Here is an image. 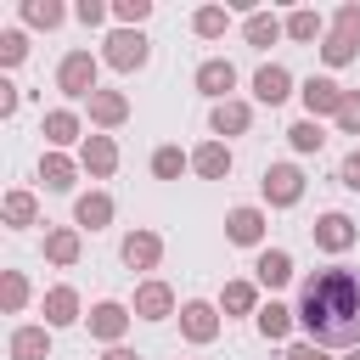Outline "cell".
Here are the masks:
<instances>
[{
	"label": "cell",
	"instance_id": "6da1fadb",
	"mask_svg": "<svg viewBox=\"0 0 360 360\" xmlns=\"http://www.w3.org/2000/svg\"><path fill=\"white\" fill-rule=\"evenodd\" d=\"M298 326L315 349H360V270H309L298 281Z\"/></svg>",
	"mask_w": 360,
	"mask_h": 360
},
{
	"label": "cell",
	"instance_id": "7a4b0ae2",
	"mask_svg": "<svg viewBox=\"0 0 360 360\" xmlns=\"http://www.w3.org/2000/svg\"><path fill=\"white\" fill-rule=\"evenodd\" d=\"M96 68H101V56H90V51H68L62 62H56V90L68 96V101H90L101 84H96Z\"/></svg>",
	"mask_w": 360,
	"mask_h": 360
},
{
	"label": "cell",
	"instance_id": "3957f363",
	"mask_svg": "<svg viewBox=\"0 0 360 360\" xmlns=\"http://www.w3.org/2000/svg\"><path fill=\"white\" fill-rule=\"evenodd\" d=\"M146 56H152V39H146L141 28H112V34H107V45H101V62H107V68H118V73L146 68Z\"/></svg>",
	"mask_w": 360,
	"mask_h": 360
},
{
	"label": "cell",
	"instance_id": "277c9868",
	"mask_svg": "<svg viewBox=\"0 0 360 360\" xmlns=\"http://www.w3.org/2000/svg\"><path fill=\"white\" fill-rule=\"evenodd\" d=\"M343 96H349V90H343L332 73H309V79L298 84V101H304V112H309V118H338Z\"/></svg>",
	"mask_w": 360,
	"mask_h": 360
},
{
	"label": "cell",
	"instance_id": "5b68a950",
	"mask_svg": "<svg viewBox=\"0 0 360 360\" xmlns=\"http://www.w3.org/2000/svg\"><path fill=\"white\" fill-rule=\"evenodd\" d=\"M259 191H264V202H270V208H292V202L304 197V174H298L292 163H264Z\"/></svg>",
	"mask_w": 360,
	"mask_h": 360
},
{
	"label": "cell",
	"instance_id": "8992f818",
	"mask_svg": "<svg viewBox=\"0 0 360 360\" xmlns=\"http://www.w3.org/2000/svg\"><path fill=\"white\" fill-rule=\"evenodd\" d=\"M309 236H315L321 253H349V248L360 242V225H354L343 208H332V214H321V219L309 225Z\"/></svg>",
	"mask_w": 360,
	"mask_h": 360
},
{
	"label": "cell",
	"instance_id": "52a82bcc",
	"mask_svg": "<svg viewBox=\"0 0 360 360\" xmlns=\"http://www.w3.org/2000/svg\"><path fill=\"white\" fill-rule=\"evenodd\" d=\"M129 321H135V309H124V304H112V298H101L90 315H84V326H90V338L96 343H124V332H129Z\"/></svg>",
	"mask_w": 360,
	"mask_h": 360
},
{
	"label": "cell",
	"instance_id": "ba28073f",
	"mask_svg": "<svg viewBox=\"0 0 360 360\" xmlns=\"http://www.w3.org/2000/svg\"><path fill=\"white\" fill-rule=\"evenodd\" d=\"M264 231H270V219H264V208H259V202H242V208H231V214H225V236H231L236 248H259V242H264Z\"/></svg>",
	"mask_w": 360,
	"mask_h": 360
},
{
	"label": "cell",
	"instance_id": "9c48e42d",
	"mask_svg": "<svg viewBox=\"0 0 360 360\" xmlns=\"http://www.w3.org/2000/svg\"><path fill=\"white\" fill-rule=\"evenodd\" d=\"M180 338L186 343H214L219 338V304H202V298L180 304Z\"/></svg>",
	"mask_w": 360,
	"mask_h": 360
},
{
	"label": "cell",
	"instance_id": "30bf717a",
	"mask_svg": "<svg viewBox=\"0 0 360 360\" xmlns=\"http://www.w3.org/2000/svg\"><path fill=\"white\" fill-rule=\"evenodd\" d=\"M39 135H45V146L51 152H62V146H84V124H79V112L73 107H51L45 118H39Z\"/></svg>",
	"mask_w": 360,
	"mask_h": 360
},
{
	"label": "cell",
	"instance_id": "8fae6325",
	"mask_svg": "<svg viewBox=\"0 0 360 360\" xmlns=\"http://www.w3.org/2000/svg\"><path fill=\"white\" fill-rule=\"evenodd\" d=\"M129 309H135V321H169V315H174V287L152 276V281L135 287V304H129Z\"/></svg>",
	"mask_w": 360,
	"mask_h": 360
},
{
	"label": "cell",
	"instance_id": "7c38bea8",
	"mask_svg": "<svg viewBox=\"0 0 360 360\" xmlns=\"http://www.w3.org/2000/svg\"><path fill=\"white\" fill-rule=\"evenodd\" d=\"M197 90L219 107V101H231V90H236V68L225 62V56H208L202 68H197Z\"/></svg>",
	"mask_w": 360,
	"mask_h": 360
},
{
	"label": "cell",
	"instance_id": "4fadbf2b",
	"mask_svg": "<svg viewBox=\"0 0 360 360\" xmlns=\"http://www.w3.org/2000/svg\"><path fill=\"white\" fill-rule=\"evenodd\" d=\"M118 259H124L129 270H158V259H163V236H158V231H129L124 248H118Z\"/></svg>",
	"mask_w": 360,
	"mask_h": 360
},
{
	"label": "cell",
	"instance_id": "5bb4252c",
	"mask_svg": "<svg viewBox=\"0 0 360 360\" xmlns=\"http://www.w3.org/2000/svg\"><path fill=\"white\" fill-rule=\"evenodd\" d=\"M79 169H90L96 180H107V174L118 169V141H112V135H84V146H79Z\"/></svg>",
	"mask_w": 360,
	"mask_h": 360
},
{
	"label": "cell",
	"instance_id": "9a60e30c",
	"mask_svg": "<svg viewBox=\"0 0 360 360\" xmlns=\"http://www.w3.org/2000/svg\"><path fill=\"white\" fill-rule=\"evenodd\" d=\"M79 253H84V231H79V225H51V231H45V259H51V264L68 270V264H79Z\"/></svg>",
	"mask_w": 360,
	"mask_h": 360
},
{
	"label": "cell",
	"instance_id": "2e32d148",
	"mask_svg": "<svg viewBox=\"0 0 360 360\" xmlns=\"http://www.w3.org/2000/svg\"><path fill=\"white\" fill-rule=\"evenodd\" d=\"M253 96H259L264 107H281V101L292 96V73H287L281 62H264V68L253 73Z\"/></svg>",
	"mask_w": 360,
	"mask_h": 360
},
{
	"label": "cell",
	"instance_id": "e0dca14e",
	"mask_svg": "<svg viewBox=\"0 0 360 360\" xmlns=\"http://www.w3.org/2000/svg\"><path fill=\"white\" fill-rule=\"evenodd\" d=\"M208 129H214V135H225V141H231V135H248V129H253V107L231 96V101H219V107L208 112Z\"/></svg>",
	"mask_w": 360,
	"mask_h": 360
},
{
	"label": "cell",
	"instance_id": "ac0fdd59",
	"mask_svg": "<svg viewBox=\"0 0 360 360\" xmlns=\"http://www.w3.org/2000/svg\"><path fill=\"white\" fill-rule=\"evenodd\" d=\"M253 281H259V287H287V281H292V253H287V248H259Z\"/></svg>",
	"mask_w": 360,
	"mask_h": 360
},
{
	"label": "cell",
	"instance_id": "d6986e66",
	"mask_svg": "<svg viewBox=\"0 0 360 360\" xmlns=\"http://www.w3.org/2000/svg\"><path fill=\"white\" fill-rule=\"evenodd\" d=\"M39 309H45V326H51V332H56V326H73V321H84V304H79V292H73V287H51Z\"/></svg>",
	"mask_w": 360,
	"mask_h": 360
},
{
	"label": "cell",
	"instance_id": "ffe728a7",
	"mask_svg": "<svg viewBox=\"0 0 360 360\" xmlns=\"http://www.w3.org/2000/svg\"><path fill=\"white\" fill-rule=\"evenodd\" d=\"M124 118H129V96L124 90H96L90 96V124L96 129H118Z\"/></svg>",
	"mask_w": 360,
	"mask_h": 360
},
{
	"label": "cell",
	"instance_id": "44dd1931",
	"mask_svg": "<svg viewBox=\"0 0 360 360\" xmlns=\"http://www.w3.org/2000/svg\"><path fill=\"white\" fill-rule=\"evenodd\" d=\"M231 163H236V158H231V146H225V141H202V146L191 152V174H202V180H225V174H231Z\"/></svg>",
	"mask_w": 360,
	"mask_h": 360
},
{
	"label": "cell",
	"instance_id": "7402d4cb",
	"mask_svg": "<svg viewBox=\"0 0 360 360\" xmlns=\"http://www.w3.org/2000/svg\"><path fill=\"white\" fill-rule=\"evenodd\" d=\"M73 225H79V231H107V225H112V197H107V191H84V197L73 202Z\"/></svg>",
	"mask_w": 360,
	"mask_h": 360
},
{
	"label": "cell",
	"instance_id": "603a6c76",
	"mask_svg": "<svg viewBox=\"0 0 360 360\" xmlns=\"http://www.w3.org/2000/svg\"><path fill=\"white\" fill-rule=\"evenodd\" d=\"M253 326H259V338H264V343H281V338L298 326V309H287V304H276V298H270V304H259Z\"/></svg>",
	"mask_w": 360,
	"mask_h": 360
},
{
	"label": "cell",
	"instance_id": "cb8c5ba5",
	"mask_svg": "<svg viewBox=\"0 0 360 360\" xmlns=\"http://www.w3.org/2000/svg\"><path fill=\"white\" fill-rule=\"evenodd\" d=\"M242 34H248V45H253V51H270V45L287 34V17H276V11H248Z\"/></svg>",
	"mask_w": 360,
	"mask_h": 360
},
{
	"label": "cell",
	"instance_id": "d4e9b609",
	"mask_svg": "<svg viewBox=\"0 0 360 360\" xmlns=\"http://www.w3.org/2000/svg\"><path fill=\"white\" fill-rule=\"evenodd\" d=\"M39 180H45V191H73L79 163H73L68 152H45V158H39Z\"/></svg>",
	"mask_w": 360,
	"mask_h": 360
},
{
	"label": "cell",
	"instance_id": "484cf974",
	"mask_svg": "<svg viewBox=\"0 0 360 360\" xmlns=\"http://www.w3.org/2000/svg\"><path fill=\"white\" fill-rule=\"evenodd\" d=\"M11 360H51V326H17L11 332Z\"/></svg>",
	"mask_w": 360,
	"mask_h": 360
},
{
	"label": "cell",
	"instance_id": "4316f807",
	"mask_svg": "<svg viewBox=\"0 0 360 360\" xmlns=\"http://www.w3.org/2000/svg\"><path fill=\"white\" fill-rule=\"evenodd\" d=\"M0 214H6V225L11 231H28V225H39V202H34V191H6V202H0Z\"/></svg>",
	"mask_w": 360,
	"mask_h": 360
},
{
	"label": "cell",
	"instance_id": "83f0119b",
	"mask_svg": "<svg viewBox=\"0 0 360 360\" xmlns=\"http://www.w3.org/2000/svg\"><path fill=\"white\" fill-rule=\"evenodd\" d=\"M219 309L225 315H259V281H225Z\"/></svg>",
	"mask_w": 360,
	"mask_h": 360
},
{
	"label": "cell",
	"instance_id": "f1b7e54d",
	"mask_svg": "<svg viewBox=\"0 0 360 360\" xmlns=\"http://www.w3.org/2000/svg\"><path fill=\"white\" fill-rule=\"evenodd\" d=\"M287 39H298V45H315V39H326V22H321V11H309V6L287 11Z\"/></svg>",
	"mask_w": 360,
	"mask_h": 360
},
{
	"label": "cell",
	"instance_id": "f546056e",
	"mask_svg": "<svg viewBox=\"0 0 360 360\" xmlns=\"http://www.w3.org/2000/svg\"><path fill=\"white\" fill-rule=\"evenodd\" d=\"M225 28H231V11L225 6H197L191 11V34L197 39H225Z\"/></svg>",
	"mask_w": 360,
	"mask_h": 360
},
{
	"label": "cell",
	"instance_id": "4dcf8cb0",
	"mask_svg": "<svg viewBox=\"0 0 360 360\" xmlns=\"http://www.w3.org/2000/svg\"><path fill=\"white\" fill-rule=\"evenodd\" d=\"M62 17H68L62 0H22V22L28 28H45L51 34V28H62Z\"/></svg>",
	"mask_w": 360,
	"mask_h": 360
},
{
	"label": "cell",
	"instance_id": "1f68e13d",
	"mask_svg": "<svg viewBox=\"0 0 360 360\" xmlns=\"http://www.w3.org/2000/svg\"><path fill=\"white\" fill-rule=\"evenodd\" d=\"M287 146H292V152H321V146H326V129H321V118H298V124L287 129Z\"/></svg>",
	"mask_w": 360,
	"mask_h": 360
},
{
	"label": "cell",
	"instance_id": "d6a6232c",
	"mask_svg": "<svg viewBox=\"0 0 360 360\" xmlns=\"http://www.w3.org/2000/svg\"><path fill=\"white\" fill-rule=\"evenodd\" d=\"M186 169H191V152H180V146H158L152 152V174L158 180H180Z\"/></svg>",
	"mask_w": 360,
	"mask_h": 360
},
{
	"label": "cell",
	"instance_id": "836d02e7",
	"mask_svg": "<svg viewBox=\"0 0 360 360\" xmlns=\"http://www.w3.org/2000/svg\"><path fill=\"white\" fill-rule=\"evenodd\" d=\"M0 304H6V315H22V304H28V276L22 270L0 276Z\"/></svg>",
	"mask_w": 360,
	"mask_h": 360
},
{
	"label": "cell",
	"instance_id": "e575fe53",
	"mask_svg": "<svg viewBox=\"0 0 360 360\" xmlns=\"http://www.w3.org/2000/svg\"><path fill=\"white\" fill-rule=\"evenodd\" d=\"M354 56H360V45H349L343 34H326V39H321V62H326V68H349Z\"/></svg>",
	"mask_w": 360,
	"mask_h": 360
},
{
	"label": "cell",
	"instance_id": "d590c367",
	"mask_svg": "<svg viewBox=\"0 0 360 360\" xmlns=\"http://www.w3.org/2000/svg\"><path fill=\"white\" fill-rule=\"evenodd\" d=\"M28 56V34L22 28H0V68H17Z\"/></svg>",
	"mask_w": 360,
	"mask_h": 360
},
{
	"label": "cell",
	"instance_id": "8d00e7d4",
	"mask_svg": "<svg viewBox=\"0 0 360 360\" xmlns=\"http://www.w3.org/2000/svg\"><path fill=\"white\" fill-rule=\"evenodd\" d=\"M332 34H343L349 45H360V6H354V0L332 11Z\"/></svg>",
	"mask_w": 360,
	"mask_h": 360
},
{
	"label": "cell",
	"instance_id": "74e56055",
	"mask_svg": "<svg viewBox=\"0 0 360 360\" xmlns=\"http://www.w3.org/2000/svg\"><path fill=\"white\" fill-rule=\"evenodd\" d=\"M112 17H118L124 28H141V22L152 17V0H112Z\"/></svg>",
	"mask_w": 360,
	"mask_h": 360
},
{
	"label": "cell",
	"instance_id": "f35d334b",
	"mask_svg": "<svg viewBox=\"0 0 360 360\" xmlns=\"http://www.w3.org/2000/svg\"><path fill=\"white\" fill-rule=\"evenodd\" d=\"M338 129H343V135H360V90L343 96V107H338Z\"/></svg>",
	"mask_w": 360,
	"mask_h": 360
},
{
	"label": "cell",
	"instance_id": "ab89813d",
	"mask_svg": "<svg viewBox=\"0 0 360 360\" xmlns=\"http://www.w3.org/2000/svg\"><path fill=\"white\" fill-rule=\"evenodd\" d=\"M73 17H79L84 28H101V22H107V6H101V0H79V6H73Z\"/></svg>",
	"mask_w": 360,
	"mask_h": 360
},
{
	"label": "cell",
	"instance_id": "60d3db41",
	"mask_svg": "<svg viewBox=\"0 0 360 360\" xmlns=\"http://www.w3.org/2000/svg\"><path fill=\"white\" fill-rule=\"evenodd\" d=\"M338 180H343L349 191H360V146H354V152H349V158L338 163Z\"/></svg>",
	"mask_w": 360,
	"mask_h": 360
},
{
	"label": "cell",
	"instance_id": "b9f144b4",
	"mask_svg": "<svg viewBox=\"0 0 360 360\" xmlns=\"http://www.w3.org/2000/svg\"><path fill=\"white\" fill-rule=\"evenodd\" d=\"M17 101H22V90H17L11 79H0V118H11V112H17Z\"/></svg>",
	"mask_w": 360,
	"mask_h": 360
},
{
	"label": "cell",
	"instance_id": "7bdbcfd3",
	"mask_svg": "<svg viewBox=\"0 0 360 360\" xmlns=\"http://www.w3.org/2000/svg\"><path fill=\"white\" fill-rule=\"evenodd\" d=\"M287 360H326V354H321V349L304 338V343H292V349H287Z\"/></svg>",
	"mask_w": 360,
	"mask_h": 360
},
{
	"label": "cell",
	"instance_id": "ee69618b",
	"mask_svg": "<svg viewBox=\"0 0 360 360\" xmlns=\"http://www.w3.org/2000/svg\"><path fill=\"white\" fill-rule=\"evenodd\" d=\"M101 360H141L135 349H124V343H112V349H101Z\"/></svg>",
	"mask_w": 360,
	"mask_h": 360
},
{
	"label": "cell",
	"instance_id": "f6af8a7d",
	"mask_svg": "<svg viewBox=\"0 0 360 360\" xmlns=\"http://www.w3.org/2000/svg\"><path fill=\"white\" fill-rule=\"evenodd\" d=\"M349 360H360V349H349Z\"/></svg>",
	"mask_w": 360,
	"mask_h": 360
}]
</instances>
